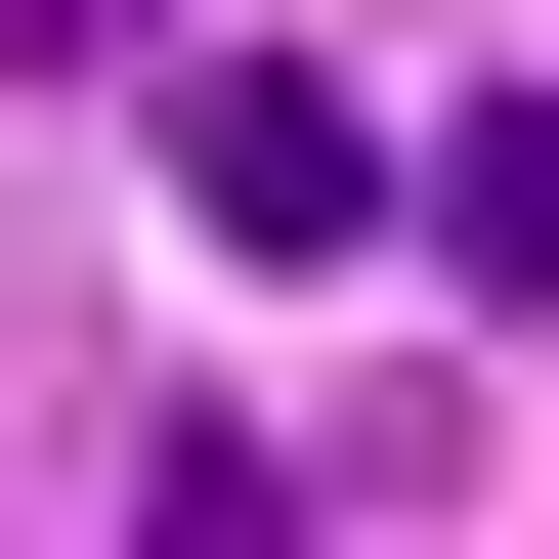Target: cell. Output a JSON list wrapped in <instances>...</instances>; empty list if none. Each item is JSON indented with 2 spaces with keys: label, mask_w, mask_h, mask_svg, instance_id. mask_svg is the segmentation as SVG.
I'll list each match as a JSON object with an SVG mask.
<instances>
[{
  "label": "cell",
  "mask_w": 559,
  "mask_h": 559,
  "mask_svg": "<svg viewBox=\"0 0 559 559\" xmlns=\"http://www.w3.org/2000/svg\"><path fill=\"white\" fill-rule=\"evenodd\" d=\"M173 215H215V259H388L430 130H388V86H301V44H173Z\"/></svg>",
  "instance_id": "1"
},
{
  "label": "cell",
  "mask_w": 559,
  "mask_h": 559,
  "mask_svg": "<svg viewBox=\"0 0 559 559\" xmlns=\"http://www.w3.org/2000/svg\"><path fill=\"white\" fill-rule=\"evenodd\" d=\"M430 259H474V301H559V86H474V130H430Z\"/></svg>",
  "instance_id": "2"
},
{
  "label": "cell",
  "mask_w": 559,
  "mask_h": 559,
  "mask_svg": "<svg viewBox=\"0 0 559 559\" xmlns=\"http://www.w3.org/2000/svg\"><path fill=\"white\" fill-rule=\"evenodd\" d=\"M130 559H301V474H259V430H173V474H130Z\"/></svg>",
  "instance_id": "3"
},
{
  "label": "cell",
  "mask_w": 559,
  "mask_h": 559,
  "mask_svg": "<svg viewBox=\"0 0 559 559\" xmlns=\"http://www.w3.org/2000/svg\"><path fill=\"white\" fill-rule=\"evenodd\" d=\"M130 44H173V0H0V86H130Z\"/></svg>",
  "instance_id": "4"
}]
</instances>
